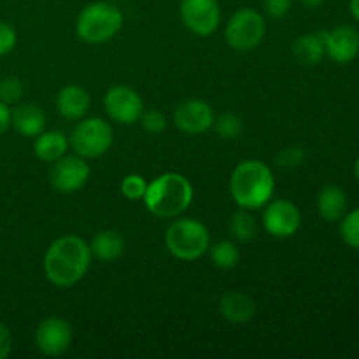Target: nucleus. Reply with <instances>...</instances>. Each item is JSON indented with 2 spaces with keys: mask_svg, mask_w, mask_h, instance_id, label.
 Here are the masks:
<instances>
[{
  "mask_svg": "<svg viewBox=\"0 0 359 359\" xmlns=\"http://www.w3.org/2000/svg\"><path fill=\"white\" fill-rule=\"evenodd\" d=\"M300 2L304 4L305 7H309V9H318V7H321L326 0H300Z\"/></svg>",
  "mask_w": 359,
  "mask_h": 359,
  "instance_id": "f704fd0d",
  "label": "nucleus"
},
{
  "mask_svg": "<svg viewBox=\"0 0 359 359\" xmlns=\"http://www.w3.org/2000/svg\"><path fill=\"white\" fill-rule=\"evenodd\" d=\"M293 55L298 63L314 67L325 58V42L321 34H304L293 42Z\"/></svg>",
  "mask_w": 359,
  "mask_h": 359,
  "instance_id": "412c9836",
  "label": "nucleus"
},
{
  "mask_svg": "<svg viewBox=\"0 0 359 359\" xmlns=\"http://www.w3.org/2000/svg\"><path fill=\"white\" fill-rule=\"evenodd\" d=\"M90 249L93 258L98 262L112 263L119 259L125 252V238L116 230H102L91 238Z\"/></svg>",
  "mask_w": 359,
  "mask_h": 359,
  "instance_id": "a211bd4d",
  "label": "nucleus"
},
{
  "mask_svg": "<svg viewBox=\"0 0 359 359\" xmlns=\"http://www.w3.org/2000/svg\"><path fill=\"white\" fill-rule=\"evenodd\" d=\"M266 34V23L262 13L242 7L231 14L224 28L226 44L237 53H249L258 48Z\"/></svg>",
  "mask_w": 359,
  "mask_h": 359,
  "instance_id": "423d86ee",
  "label": "nucleus"
},
{
  "mask_svg": "<svg viewBox=\"0 0 359 359\" xmlns=\"http://www.w3.org/2000/svg\"><path fill=\"white\" fill-rule=\"evenodd\" d=\"M104 109L109 118L119 125H135L144 112V102L139 91L126 84L109 88L104 97Z\"/></svg>",
  "mask_w": 359,
  "mask_h": 359,
  "instance_id": "6e6552de",
  "label": "nucleus"
},
{
  "mask_svg": "<svg viewBox=\"0 0 359 359\" xmlns=\"http://www.w3.org/2000/svg\"><path fill=\"white\" fill-rule=\"evenodd\" d=\"M123 27V13L111 2H91L79 13L76 34L86 44H105Z\"/></svg>",
  "mask_w": 359,
  "mask_h": 359,
  "instance_id": "20e7f679",
  "label": "nucleus"
},
{
  "mask_svg": "<svg viewBox=\"0 0 359 359\" xmlns=\"http://www.w3.org/2000/svg\"><path fill=\"white\" fill-rule=\"evenodd\" d=\"M11 126L20 135L35 139L39 133L46 130V114L39 105L32 104V102H23L11 111Z\"/></svg>",
  "mask_w": 359,
  "mask_h": 359,
  "instance_id": "2eb2a0df",
  "label": "nucleus"
},
{
  "mask_svg": "<svg viewBox=\"0 0 359 359\" xmlns=\"http://www.w3.org/2000/svg\"><path fill=\"white\" fill-rule=\"evenodd\" d=\"M276 177L272 168L259 160H244L230 175V195L241 209L258 210L272 200Z\"/></svg>",
  "mask_w": 359,
  "mask_h": 359,
  "instance_id": "f03ea898",
  "label": "nucleus"
},
{
  "mask_svg": "<svg viewBox=\"0 0 359 359\" xmlns=\"http://www.w3.org/2000/svg\"><path fill=\"white\" fill-rule=\"evenodd\" d=\"M112 140L114 132L109 121L102 118H83L70 132L69 146L84 160H91L104 156L111 149Z\"/></svg>",
  "mask_w": 359,
  "mask_h": 359,
  "instance_id": "0eeeda50",
  "label": "nucleus"
},
{
  "mask_svg": "<svg viewBox=\"0 0 359 359\" xmlns=\"http://www.w3.org/2000/svg\"><path fill=\"white\" fill-rule=\"evenodd\" d=\"M219 312L228 323L233 325H245L255 318L256 305L251 297L238 291H231L226 293L219 300Z\"/></svg>",
  "mask_w": 359,
  "mask_h": 359,
  "instance_id": "f3484780",
  "label": "nucleus"
},
{
  "mask_svg": "<svg viewBox=\"0 0 359 359\" xmlns=\"http://www.w3.org/2000/svg\"><path fill=\"white\" fill-rule=\"evenodd\" d=\"M165 245L174 258L196 262L210 248V235L205 224L193 217H179L165 233Z\"/></svg>",
  "mask_w": 359,
  "mask_h": 359,
  "instance_id": "39448f33",
  "label": "nucleus"
},
{
  "mask_svg": "<svg viewBox=\"0 0 359 359\" xmlns=\"http://www.w3.org/2000/svg\"><path fill=\"white\" fill-rule=\"evenodd\" d=\"M349 11L354 20L359 21V0H349Z\"/></svg>",
  "mask_w": 359,
  "mask_h": 359,
  "instance_id": "72a5a7b5",
  "label": "nucleus"
},
{
  "mask_svg": "<svg viewBox=\"0 0 359 359\" xmlns=\"http://www.w3.org/2000/svg\"><path fill=\"white\" fill-rule=\"evenodd\" d=\"M216 114L207 102L189 98L181 102L174 111V125L186 135H202L212 128Z\"/></svg>",
  "mask_w": 359,
  "mask_h": 359,
  "instance_id": "ddd939ff",
  "label": "nucleus"
},
{
  "mask_svg": "<svg viewBox=\"0 0 359 359\" xmlns=\"http://www.w3.org/2000/svg\"><path fill=\"white\" fill-rule=\"evenodd\" d=\"M354 175H356V179L359 181V156H358L356 163H354Z\"/></svg>",
  "mask_w": 359,
  "mask_h": 359,
  "instance_id": "c9c22d12",
  "label": "nucleus"
},
{
  "mask_svg": "<svg viewBox=\"0 0 359 359\" xmlns=\"http://www.w3.org/2000/svg\"><path fill=\"white\" fill-rule=\"evenodd\" d=\"M340 237L349 248L359 251V207L346 214L340 223Z\"/></svg>",
  "mask_w": 359,
  "mask_h": 359,
  "instance_id": "393cba45",
  "label": "nucleus"
},
{
  "mask_svg": "<svg viewBox=\"0 0 359 359\" xmlns=\"http://www.w3.org/2000/svg\"><path fill=\"white\" fill-rule=\"evenodd\" d=\"M146 189L147 181L139 174H130L121 181V193L128 200H142Z\"/></svg>",
  "mask_w": 359,
  "mask_h": 359,
  "instance_id": "bb28decb",
  "label": "nucleus"
},
{
  "mask_svg": "<svg viewBox=\"0 0 359 359\" xmlns=\"http://www.w3.org/2000/svg\"><path fill=\"white\" fill-rule=\"evenodd\" d=\"M18 35L16 30L7 21H0V56H7L16 48Z\"/></svg>",
  "mask_w": 359,
  "mask_h": 359,
  "instance_id": "c756f323",
  "label": "nucleus"
},
{
  "mask_svg": "<svg viewBox=\"0 0 359 359\" xmlns=\"http://www.w3.org/2000/svg\"><path fill=\"white\" fill-rule=\"evenodd\" d=\"M23 83L14 76H6L0 79V100L7 105H14L23 98Z\"/></svg>",
  "mask_w": 359,
  "mask_h": 359,
  "instance_id": "a878e982",
  "label": "nucleus"
},
{
  "mask_svg": "<svg viewBox=\"0 0 359 359\" xmlns=\"http://www.w3.org/2000/svg\"><path fill=\"white\" fill-rule=\"evenodd\" d=\"M35 346L44 356H62L72 346V326L56 316L42 319L35 330Z\"/></svg>",
  "mask_w": 359,
  "mask_h": 359,
  "instance_id": "f8f14e48",
  "label": "nucleus"
},
{
  "mask_svg": "<svg viewBox=\"0 0 359 359\" xmlns=\"http://www.w3.org/2000/svg\"><path fill=\"white\" fill-rule=\"evenodd\" d=\"M305 151L300 146H290L284 147L279 154H277L276 161L280 168H297L304 163Z\"/></svg>",
  "mask_w": 359,
  "mask_h": 359,
  "instance_id": "c85d7f7f",
  "label": "nucleus"
},
{
  "mask_svg": "<svg viewBox=\"0 0 359 359\" xmlns=\"http://www.w3.org/2000/svg\"><path fill=\"white\" fill-rule=\"evenodd\" d=\"M210 262L221 270H231L241 262V251L231 241H219L209 248Z\"/></svg>",
  "mask_w": 359,
  "mask_h": 359,
  "instance_id": "4be33fe9",
  "label": "nucleus"
},
{
  "mask_svg": "<svg viewBox=\"0 0 359 359\" xmlns=\"http://www.w3.org/2000/svg\"><path fill=\"white\" fill-rule=\"evenodd\" d=\"M319 216L328 223H335L346 216L347 195L340 186L328 184L318 195Z\"/></svg>",
  "mask_w": 359,
  "mask_h": 359,
  "instance_id": "aec40b11",
  "label": "nucleus"
},
{
  "mask_svg": "<svg viewBox=\"0 0 359 359\" xmlns=\"http://www.w3.org/2000/svg\"><path fill=\"white\" fill-rule=\"evenodd\" d=\"M212 128L221 139L235 140L244 132V123H242L241 116L233 114V112H223L214 118Z\"/></svg>",
  "mask_w": 359,
  "mask_h": 359,
  "instance_id": "b1692460",
  "label": "nucleus"
},
{
  "mask_svg": "<svg viewBox=\"0 0 359 359\" xmlns=\"http://www.w3.org/2000/svg\"><path fill=\"white\" fill-rule=\"evenodd\" d=\"M230 233L241 242H249L256 237V233H258V223L252 217L251 210L241 209L231 214Z\"/></svg>",
  "mask_w": 359,
  "mask_h": 359,
  "instance_id": "5701e85b",
  "label": "nucleus"
},
{
  "mask_svg": "<svg viewBox=\"0 0 359 359\" xmlns=\"http://www.w3.org/2000/svg\"><path fill=\"white\" fill-rule=\"evenodd\" d=\"M181 20L191 34L209 37L221 23V6L217 0H181Z\"/></svg>",
  "mask_w": 359,
  "mask_h": 359,
  "instance_id": "1a4fd4ad",
  "label": "nucleus"
},
{
  "mask_svg": "<svg viewBox=\"0 0 359 359\" xmlns=\"http://www.w3.org/2000/svg\"><path fill=\"white\" fill-rule=\"evenodd\" d=\"M263 7L269 16H272L273 20H280L290 14L293 0H263Z\"/></svg>",
  "mask_w": 359,
  "mask_h": 359,
  "instance_id": "7c9ffc66",
  "label": "nucleus"
},
{
  "mask_svg": "<svg viewBox=\"0 0 359 359\" xmlns=\"http://www.w3.org/2000/svg\"><path fill=\"white\" fill-rule=\"evenodd\" d=\"M90 93L77 84H69V86L62 88L56 95V109H58L60 116L69 121L83 119L90 111Z\"/></svg>",
  "mask_w": 359,
  "mask_h": 359,
  "instance_id": "dca6fc26",
  "label": "nucleus"
},
{
  "mask_svg": "<svg viewBox=\"0 0 359 359\" xmlns=\"http://www.w3.org/2000/svg\"><path fill=\"white\" fill-rule=\"evenodd\" d=\"M90 244L77 235H63L56 238L44 255L46 279L56 287L76 286L90 270Z\"/></svg>",
  "mask_w": 359,
  "mask_h": 359,
  "instance_id": "f257e3e1",
  "label": "nucleus"
},
{
  "mask_svg": "<svg viewBox=\"0 0 359 359\" xmlns=\"http://www.w3.org/2000/svg\"><path fill=\"white\" fill-rule=\"evenodd\" d=\"M11 128V107L0 100V135Z\"/></svg>",
  "mask_w": 359,
  "mask_h": 359,
  "instance_id": "473e14b6",
  "label": "nucleus"
},
{
  "mask_svg": "<svg viewBox=\"0 0 359 359\" xmlns=\"http://www.w3.org/2000/svg\"><path fill=\"white\" fill-rule=\"evenodd\" d=\"M139 123L142 125V128L146 130L147 133H153V135H158V133H161L167 128V118H165L163 112L156 111V109L144 111Z\"/></svg>",
  "mask_w": 359,
  "mask_h": 359,
  "instance_id": "cd10ccee",
  "label": "nucleus"
},
{
  "mask_svg": "<svg viewBox=\"0 0 359 359\" xmlns=\"http://www.w3.org/2000/svg\"><path fill=\"white\" fill-rule=\"evenodd\" d=\"M302 214L291 200H270L263 212V226L272 237L290 238L300 230Z\"/></svg>",
  "mask_w": 359,
  "mask_h": 359,
  "instance_id": "9b49d317",
  "label": "nucleus"
},
{
  "mask_svg": "<svg viewBox=\"0 0 359 359\" xmlns=\"http://www.w3.org/2000/svg\"><path fill=\"white\" fill-rule=\"evenodd\" d=\"M90 165L79 154H63L49 170V182L58 193H76L90 179Z\"/></svg>",
  "mask_w": 359,
  "mask_h": 359,
  "instance_id": "9d476101",
  "label": "nucleus"
},
{
  "mask_svg": "<svg viewBox=\"0 0 359 359\" xmlns=\"http://www.w3.org/2000/svg\"><path fill=\"white\" fill-rule=\"evenodd\" d=\"M325 53L337 63H349L359 55V32L351 25H340L323 32Z\"/></svg>",
  "mask_w": 359,
  "mask_h": 359,
  "instance_id": "4468645a",
  "label": "nucleus"
},
{
  "mask_svg": "<svg viewBox=\"0 0 359 359\" xmlns=\"http://www.w3.org/2000/svg\"><path fill=\"white\" fill-rule=\"evenodd\" d=\"M114 2H121V0H114Z\"/></svg>",
  "mask_w": 359,
  "mask_h": 359,
  "instance_id": "e433bc0d",
  "label": "nucleus"
},
{
  "mask_svg": "<svg viewBox=\"0 0 359 359\" xmlns=\"http://www.w3.org/2000/svg\"><path fill=\"white\" fill-rule=\"evenodd\" d=\"M195 189L188 177L177 172H165L147 182L144 205L160 219L179 217L193 202Z\"/></svg>",
  "mask_w": 359,
  "mask_h": 359,
  "instance_id": "7ed1b4c3",
  "label": "nucleus"
},
{
  "mask_svg": "<svg viewBox=\"0 0 359 359\" xmlns=\"http://www.w3.org/2000/svg\"><path fill=\"white\" fill-rule=\"evenodd\" d=\"M67 149H69V139L60 130H48V132L44 130L34 140L35 156L46 163H55L63 154H67Z\"/></svg>",
  "mask_w": 359,
  "mask_h": 359,
  "instance_id": "6ab92c4d",
  "label": "nucleus"
},
{
  "mask_svg": "<svg viewBox=\"0 0 359 359\" xmlns=\"http://www.w3.org/2000/svg\"><path fill=\"white\" fill-rule=\"evenodd\" d=\"M13 351V337L9 328L4 323H0V359H6Z\"/></svg>",
  "mask_w": 359,
  "mask_h": 359,
  "instance_id": "2f4dec72",
  "label": "nucleus"
}]
</instances>
